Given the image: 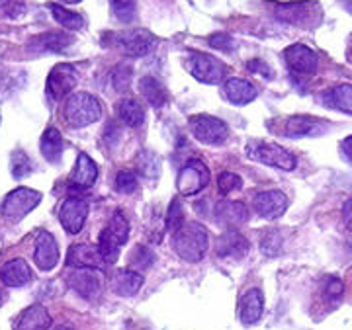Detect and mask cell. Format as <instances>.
I'll return each mask as SVG.
<instances>
[{"label":"cell","instance_id":"cell-1","mask_svg":"<svg viewBox=\"0 0 352 330\" xmlns=\"http://www.w3.org/2000/svg\"><path fill=\"white\" fill-rule=\"evenodd\" d=\"M100 115V100L88 92H76L73 96H69V100L65 104V121L69 123V127H75V129L98 121Z\"/></svg>","mask_w":352,"mask_h":330},{"label":"cell","instance_id":"cell-2","mask_svg":"<svg viewBox=\"0 0 352 330\" xmlns=\"http://www.w3.org/2000/svg\"><path fill=\"white\" fill-rule=\"evenodd\" d=\"M175 250L186 262H200L208 250V233L200 223H188L175 233Z\"/></svg>","mask_w":352,"mask_h":330},{"label":"cell","instance_id":"cell-3","mask_svg":"<svg viewBox=\"0 0 352 330\" xmlns=\"http://www.w3.org/2000/svg\"><path fill=\"white\" fill-rule=\"evenodd\" d=\"M127 239H129V225H127L126 217L122 215V211H116L108 227L104 228L100 235L98 250L102 254V260L106 264H116L120 258V250Z\"/></svg>","mask_w":352,"mask_h":330},{"label":"cell","instance_id":"cell-4","mask_svg":"<svg viewBox=\"0 0 352 330\" xmlns=\"http://www.w3.org/2000/svg\"><path fill=\"white\" fill-rule=\"evenodd\" d=\"M41 202V193L30 188H18L12 193L6 196V200L2 203L0 213L8 221V223H18L22 221L30 211H34Z\"/></svg>","mask_w":352,"mask_h":330},{"label":"cell","instance_id":"cell-5","mask_svg":"<svg viewBox=\"0 0 352 330\" xmlns=\"http://www.w3.org/2000/svg\"><path fill=\"white\" fill-rule=\"evenodd\" d=\"M276 16L282 22L300 25V27H311L319 24L321 20V8L317 2L300 0V2H284L276 6Z\"/></svg>","mask_w":352,"mask_h":330},{"label":"cell","instance_id":"cell-6","mask_svg":"<svg viewBox=\"0 0 352 330\" xmlns=\"http://www.w3.org/2000/svg\"><path fill=\"white\" fill-rule=\"evenodd\" d=\"M186 69L190 75L204 84H219L227 73L226 64L208 53H192L186 61Z\"/></svg>","mask_w":352,"mask_h":330},{"label":"cell","instance_id":"cell-7","mask_svg":"<svg viewBox=\"0 0 352 330\" xmlns=\"http://www.w3.org/2000/svg\"><path fill=\"white\" fill-rule=\"evenodd\" d=\"M190 131L204 145H223L229 137L227 126L214 115H194L190 117Z\"/></svg>","mask_w":352,"mask_h":330},{"label":"cell","instance_id":"cell-8","mask_svg":"<svg viewBox=\"0 0 352 330\" xmlns=\"http://www.w3.org/2000/svg\"><path fill=\"white\" fill-rule=\"evenodd\" d=\"M113 45L129 57H145L155 49L157 38L147 30H127L113 36Z\"/></svg>","mask_w":352,"mask_h":330},{"label":"cell","instance_id":"cell-9","mask_svg":"<svg viewBox=\"0 0 352 330\" xmlns=\"http://www.w3.org/2000/svg\"><path fill=\"white\" fill-rule=\"evenodd\" d=\"M176 184H178V191L182 196H194L210 184V170L201 161L192 158L180 168Z\"/></svg>","mask_w":352,"mask_h":330},{"label":"cell","instance_id":"cell-10","mask_svg":"<svg viewBox=\"0 0 352 330\" xmlns=\"http://www.w3.org/2000/svg\"><path fill=\"white\" fill-rule=\"evenodd\" d=\"M76 82H78V73H76L75 67L69 63H61L51 69L45 89H47L51 100L59 102L73 92Z\"/></svg>","mask_w":352,"mask_h":330},{"label":"cell","instance_id":"cell-11","mask_svg":"<svg viewBox=\"0 0 352 330\" xmlns=\"http://www.w3.org/2000/svg\"><path fill=\"white\" fill-rule=\"evenodd\" d=\"M249 156L263 165L282 168V170L296 168V156L274 143H256L254 147H249Z\"/></svg>","mask_w":352,"mask_h":330},{"label":"cell","instance_id":"cell-12","mask_svg":"<svg viewBox=\"0 0 352 330\" xmlns=\"http://www.w3.org/2000/svg\"><path fill=\"white\" fill-rule=\"evenodd\" d=\"M88 215V203L87 200L82 198H76V196H71L67 198L61 205V211H59V219H61V225L67 233L71 235H76L80 233L85 223H87Z\"/></svg>","mask_w":352,"mask_h":330},{"label":"cell","instance_id":"cell-13","mask_svg":"<svg viewBox=\"0 0 352 330\" xmlns=\"http://www.w3.org/2000/svg\"><path fill=\"white\" fill-rule=\"evenodd\" d=\"M284 59L289 64V69L294 73L302 76H311L315 75L317 67H319V57L314 49H309L307 45L302 43H296V45H289L288 49L284 51Z\"/></svg>","mask_w":352,"mask_h":330},{"label":"cell","instance_id":"cell-14","mask_svg":"<svg viewBox=\"0 0 352 330\" xmlns=\"http://www.w3.org/2000/svg\"><path fill=\"white\" fill-rule=\"evenodd\" d=\"M67 281L71 290H75L85 299H94L102 292L100 274L98 270H92V268H78L67 278Z\"/></svg>","mask_w":352,"mask_h":330},{"label":"cell","instance_id":"cell-15","mask_svg":"<svg viewBox=\"0 0 352 330\" xmlns=\"http://www.w3.org/2000/svg\"><path fill=\"white\" fill-rule=\"evenodd\" d=\"M34 260L38 264L39 270L43 272H50L53 268L57 266L59 262V246L55 237L47 233V231H41L36 239V250H34Z\"/></svg>","mask_w":352,"mask_h":330},{"label":"cell","instance_id":"cell-16","mask_svg":"<svg viewBox=\"0 0 352 330\" xmlns=\"http://www.w3.org/2000/svg\"><path fill=\"white\" fill-rule=\"evenodd\" d=\"M96 178H98L96 163L88 154L80 152L78 158H76L75 170L71 172V178H69V188L71 190H88V188L94 186Z\"/></svg>","mask_w":352,"mask_h":330},{"label":"cell","instance_id":"cell-17","mask_svg":"<svg viewBox=\"0 0 352 330\" xmlns=\"http://www.w3.org/2000/svg\"><path fill=\"white\" fill-rule=\"evenodd\" d=\"M288 209V198L278 190H268L254 198V211L264 219H278Z\"/></svg>","mask_w":352,"mask_h":330},{"label":"cell","instance_id":"cell-18","mask_svg":"<svg viewBox=\"0 0 352 330\" xmlns=\"http://www.w3.org/2000/svg\"><path fill=\"white\" fill-rule=\"evenodd\" d=\"M215 219L227 225V227H237L249 221V207L243 202L223 200L215 205Z\"/></svg>","mask_w":352,"mask_h":330},{"label":"cell","instance_id":"cell-19","mask_svg":"<svg viewBox=\"0 0 352 330\" xmlns=\"http://www.w3.org/2000/svg\"><path fill=\"white\" fill-rule=\"evenodd\" d=\"M215 250L223 258H241L249 252V241L235 228H227L226 233L217 239Z\"/></svg>","mask_w":352,"mask_h":330},{"label":"cell","instance_id":"cell-20","mask_svg":"<svg viewBox=\"0 0 352 330\" xmlns=\"http://www.w3.org/2000/svg\"><path fill=\"white\" fill-rule=\"evenodd\" d=\"M67 262L69 266L75 268H92V270H98L102 266V254L98 250V246H92V244H73L69 256H67Z\"/></svg>","mask_w":352,"mask_h":330},{"label":"cell","instance_id":"cell-21","mask_svg":"<svg viewBox=\"0 0 352 330\" xmlns=\"http://www.w3.org/2000/svg\"><path fill=\"white\" fill-rule=\"evenodd\" d=\"M32 279V270L22 258L6 262L0 270V281L8 287H22Z\"/></svg>","mask_w":352,"mask_h":330},{"label":"cell","instance_id":"cell-22","mask_svg":"<svg viewBox=\"0 0 352 330\" xmlns=\"http://www.w3.org/2000/svg\"><path fill=\"white\" fill-rule=\"evenodd\" d=\"M51 327V317L45 307L32 305L20 313L16 320V330H47Z\"/></svg>","mask_w":352,"mask_h":330},{"label":"cell","instance_id":"cell-23","mask_svg":"<svg viewBox=\"0 0 352 330\" xmlns=\"http://www.w3.org/2000/svg\"><path fill=\"white\" fill-rule=\"evenodd\" d=\"M223 94L231 104L245 106V104H251L256 98V89L245 78H229L223 84Z\"/></svg>","mask_w":352,"mask_h":330},{"label":"cell","instance_id":"cell-24","mask_svg":"<svg viewBox=\"0 0 352 330\" xmlns=\"http://www.w3.org/2000/svg\"><path fill=\"white\" fill-rule=\"evenodd\" d=\"M75 39L69 34H63V32H47L43 36H38V38L32 39L30 43V49L32 51H51V53H63Z\"/></svg>","mask_w":352,"mask_h":330},{"label":"cell","instance_id":"cell-25","mask_svg":"<svg viewBox=\"0 0 352 330\" xmlns=\"http://www.w3.org/2000/svg\"><path fill=\"white\" fill-rule=\"evenodd\" d=\"M264 297L258 290H249L241 297L239 317L245 325H254L258 318L263 317Z\"/></svg>","mask_w":352,"mask_h":330},{"label":"cell","instance_id":"cell-26","mask_svg":"<svg viewBox=\"0 0 352 330\" xmlns=\"http://www.w3.org/2000/svg\"><path fill=\"white\" fill-rule=\"evenodd\" d=\"M143 285V276L138 274L135 270H118L112 278V290L118 295H124V297H131L141 290Z\"/></svg>","mask_w":352,"mask_h":330},{"label":"cell","instance_id":"cell-27","mask_svg":"<svg viewBox=\"0 0 352 330\" xmlns=\"http://www.w3.org/2000/svg\"><path fill=\"white\" fill-rule=\"evenodd\" d=\"M323 131V126L319 119L307 117V115H296L286 121V135L288 137H309V135H319Z\"/></svg>","mask_w":352,"mask_h":330},{"label":"cell","instance_id":"cell-28","mask_svg":"<svg viewBox=\"0 0 352 330\" xmlns=\"http://www.w3.org/2000/svg\"><path fill=\"white\" fill-rule=\"evenodd\" d=\"M139 90H141L143 98L157 110L163 108L166 100H168V92L164 89V84L161 80H157L155 76H143L139 80Z\"/></svg>","mask_w":352,"mask_h":330},{"label":"cell","instance_id":"cell-29","mask_svg":"<svg viewBox=\"0 0 352 330\" xmlns=\"http://www.w3.org/2000/svg\"><path fill=\"white\" fill-rule=\"evenodd\" d=\"M39 147H41V154L50 163H59L61 161V154H63V137H61V133L55 127L45 129V133L41 135Z\"/></svg>","mask_w":352,"mask_h":330},{"label":"cell","instance_id":"cell-30","mask_svg":"<svg viewBox=\"0 0 352 330\" xmlns=\"http://www.w3.org/2000/svg\"><path fill=\"white\" fill-rule=\"evenodd\" d=\"M118 115L127 127H139L143 126V121H145V110L133 98H126V100L118 104Z\"/></svg>","mask_w":352,"mask_h":330},{"label":"cell","instance_id":"cell-31","mask_svg":"<svg viewBox=\"0 0 352 330\" xmlns=\"http://www.w3.org/2000/svg\"><path fill=\"white\" fill-rule=\"evenodd\" d=\"M325 102L335 110H340L344 114H352V86L351 84H339L333 90H329Z\"/></svg>","mask_w":352,"mask_h":330},{"label":"cell","instance_id":"cell-32","mask_svg":"<svg viewBox=\"0 0 352 330\" xmlns=\"http://www.w3.org/2000/svg\"><path fill=\"white\" fill-rule=\"evenodd\" d=\"M47 8L51 10V14H53V18L59 22V25H63V27H67V30H73V32H76V30H82V25H85V18L80 16V14L76 12H71V10H67V8H63V6H59V4H47Z\"/></svg>","mask_w":352,"mask_h":330},{"label":"cell","instance_id":"cell-33","mask_svg":"<svg viewBox=\"0 0 352 330\" xmlns=\"http://www.w3.org/2000/svg\"><path fill=\"white\" fill-rule=\"evenodd\" d=\"M112 12L122 24H131L138 14V0H113Z\"/></svg>","mask_w":352,"mask_h":330},{"label":"cell","instance_id":"cell-34","mask_svg":"<svg viewBox=\"0 0 352 330\" xmlns=\"http://www.w3.org/2000/svg\"><path fill=\"white\" fill-rule=\"evenodd\" d=\"M182 227H184V207H182L180 200L175 198L170 207H168V213H166V228L170 233H176Z\"/></svg>","mask_w":352,"mask_h":330},{"label":"cell","instance_id":"cell-35","mask_svg":"<svg viewBox=\"0 0 352 330\" xmlns=\"http://www.w3.org/2000/svg\"><path fill=\"white\" fill-rule=\"evenodd\" d=\"M25 12V0H0V20H16Z\"/></svg>","mask_w":352,"mask_h":330},{"label":"cell","instance_id":"cell-36","mask_svg":"<svg viewBox=\"0 0 352 330\" xmlns=\"http://www.w3.org/2000/svg\"><path fill=\"white\" fill-rule=\"evenodd\" d=\"M131 80H133V71H131V67H127V64H118V67L113 69L112 84L116 90H120V92L127 90L129 89V84H131Z\"/></svg>","mask_w":352,"mask_h":330},{"label":"cell","instance_id":"cell-37","mask_svg":"<svg viewBox=\"0 0 352 330\" xmlns=\"http://www.w3.org/2000/svg\"><path fill=\"white\" fill-rule=\"evenodd\" d=\"M241 186H243V180L235 172H221L217 178V190L223 196L231 193V191H237Z\"/></svg>","mask_w":352,"mask_h":330},{"label":"cell","instance_id":"cell-38","mask_svg":"<svg viewBox=\"0 0 352 330\" xmlns=\"http://www.w3.org/2000/svg\"><path fill=\"white\" fill-rule=\"evenodd\" d=\"M32 172V161L28 158V154L22 151H16L12 154V176L16 180H22Z\"/></svg>","mask_w":352,"mask_h":330},{"label":"cell","instance_id":"cell-39","mask_svg":"<svg viewBox=\"0 0 352 330\" xmlns=\"http://www.w3.org/2000/svg\"><path fill=\"white\" fill-rule=\"evenodd\" d=\"M138 188V176L131 170H120L116 174V190L122 193H131Z\"/></svg>","mask_w":352,"mask_h":330},{"label":"cell","instance_id":"cell-40","mask_svg":"<svg viewBox=\"0 0 352 330\" xmlns=\"http://www.w3.org/2000/svg\"><path fill=\"white\" fill-rule=\"evenodd\" d=\"M342 281L337 278H327L325 281V287H323V297H325V301L331 305H337L340 301V297H342Z\"/></svg>","mask_w":352,"mask_h":330},{"label":"cell","instance_id":"cell-41","mask_svg":"<svg viewBox=\"0 0 352 330\" xmlns=\"http://www.w3.org/2000/svg\"><path fill=\"white\" fill-rule=\"evenodd\" d=\"M155 260V256L149 248H145V246H139L138 250L133 252L131 256V264L139 270H143V268H149L151 266V262Z\"/></svg>","mask_w":352,"mask_h":330},{"label":"cell","instance_id":"cell-42","mask_svg":"<svg viewBox=\"0 0 352 330\" xmlns=\"http://www.w3.org/2000/svg\"><path fill=\"white\" fill-rule=\"evenodd\" d=\"M208 43L212 47H215V49L226 51V53L233 51V47H235V41L231 39V36H227V34H215V36L208 39Z\"/></svg>","mask_w":352,"mask_h":330},{"label":"cell","instance_id":"cell-43","mask_svg":"<svg viewBox=\"0 0 352 330\" xmlns=\"http://www.w3.org/2000/svg\"><path fill=\"white\" fill-rule=\"evenodd\" d=\"M261 248L266 254H276L280 248V237H278L276 231H268L261 239Z\"/></svg>","mask_w":352,"mask_h":330},{"label":"cell","instance_id":"cell-44","mask_svg":"<svg viewBox=\"0 0 352 330\" xmlns=\"http://www.w3.org/2000/svg\"><path fill=\"white\" fill-rule=\"evenodd\" d=\"M247 69L254 73V75L264 76V78H272V69L268 67V64L264 63L263 59H252L247 63Z\"/></svg>","mask_w":352,"mask_h":330},{"label":"cell","instance_id":"cell-45","mask_svg":"<svg viewBox=\"0 0 352 330\" xmlns=\"http://www.w3.org/2000/svg\"><path fill=\"white\" fill-rule=\"evenodd\" d=\"M342 219H344V225L352 231V198L342 205Z\"/></svg>","mask_w":352,"mask_h":330},{"label":"cell","instance_id":"cell-46","mask_svg":"<svg viewBox=\"0 0 352 330\" xmlns=\"http://www.w3.org/2000/svg\"><path fill=\"white\" fill-rule=\"evenodd\" d=\"M340 149H342V152H344V154H346L349 158H352V135H351V137H346V139L342 141Z\"/></svg>","mask_w":352,"mask_h":330},{"label":"cell","instance_id":"cell-47","mask_svg":"<svg viewBox=\"0 0 352 330\" xmlns=\"http://www.w3.org/2000/svg\"><path fill=\"white\" fill-rule=\"evenodd\" d=\"M344 6L349 8V12H352V0H346V2H344Z\"/></svg>","mask_w":352,"mask_h":330},{"label":"cell","instance_id":"cell-48","mask_svg":"<svg viewBox=\"0 0 352 330\" xmlns=\"http://www.w3.org/2000/svg\"><path fill=\"white\" fill-rule=\"evenodd\" d=\"M61 2H67V4H76V2H80V0H61Z\"/></svg>","mask_w":352,"mask_h":330},{"label":"cell","instance_id":"cell-49","mask_svg":"<svg viewBox=\"0 0 352 330\" xmlns=\"http://www.w3.org/2000/svg\"><path fill=\"white\" fill-rule=\"evenodd\" d=\"M55 330H73V329H71V327H65V325H63V327H57Z\"/></svg>","mask_w":352,"mask_h":330},{"label":"cell","instance_id":"cell-50","mask_svg":"<svg viewBox=\"0 0 352 330\" xmlns=\"http://www.w3.org/2000/svg\"><path fill=\"white\" fill-rule=\"evenodd\" d=\"M0 305H2V293H0Z\"/></svg>","mask_w":352,"mask_h":330}]
</instances>
